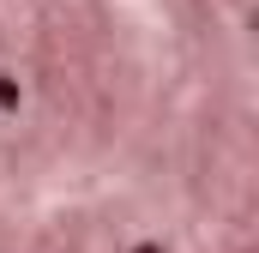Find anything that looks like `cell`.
Listing matches in <instances>:
<instances>
[{
	"instance_id": "1",
	"label": "cell",
	"mask_w": 259,
	"mask_h": 253,
	"mask_svg": "<svg viewBox=\"0 0 259 253\" xmlns=\"http://www.w3.org/2000/svg\"><path fill=\"white\" fill-rule=\"evenodd\" d=\"M0 109H18V85H12L6 72H0Z\"/></svg>"
},
{
	"instance_id": "2",
	"label": "cell",
	"mask_w": 259,
	"mask_h": 253,
	"mask_svg": "<svg viewBox=\"0 0 259 253\" xmlns=\"http://www.w3.org/2000/svg\"><path fill=\"white\" fill-rule=\"evenodd\" d=\"M133 253H163V247H151V241H145V247H133Z\"/></svg>"
}]
</instances>
